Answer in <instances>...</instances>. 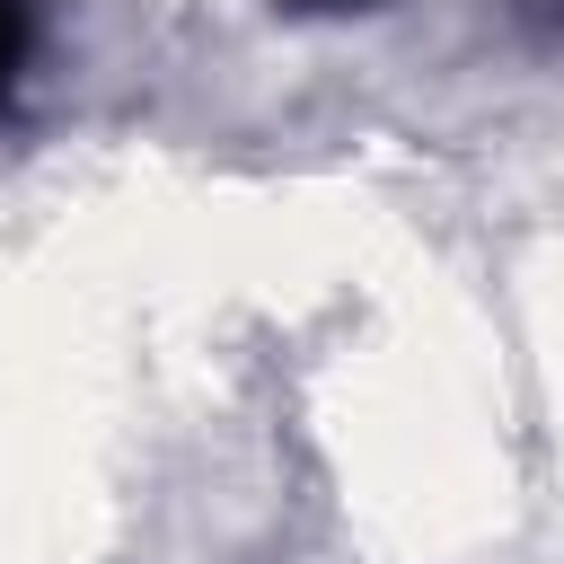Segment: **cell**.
Listing matches in <instances>:
<instances>
[{
	"instance_id": "cell-1",
	"label": "cell",
	"mask_w": 564,
	"mask_h": 564,
	"mask_svg": "<svg viewBox=\"0 0 564 564\" xmlns=\"http://www.w3.org/2000/svg\"><path fill=\"white\" fill-rule=\"evenodd\" d=\"M35 53H44V0H0V115L26 97Z\"/></svg>"
},
{
	"instance_id": "cell-2",
	"label": "cell",
	"mask_w": 564,
	"mask_h": 564,
	"mask_svg": "<svg viewBox=\"0 0 564 564\" xmlns=\"http://www.w3.org/2000/svg\"><path fill=\"white\" fill-rule=\"evenodd\" d=\"M520 35L538 53H564V0H520Z\"/></svg>"
},
{
	"instance_id": "cell-3",
	"label": "cell",
	"mask_w": 564,
	"mask_h": 564,
	"mask_svg": "<svg viewBox=\"0 0 564 564\" xmlns=\"http://www.w3.org/2000/svg\"><path fill=\"white\" fill-rule=\"evenodd\" d=\"M282 18H379V9H397V0H273Z\"/></svg>"
}]
</instances>
